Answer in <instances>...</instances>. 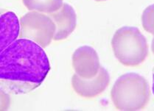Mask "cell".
Segmentation results:
<instances>
[{"mask_svg":"<svg viewBox=\"0 0 154 111\" xmlns=\"http://www.w3.org/2000/svg\"><path fill=\"white\" fill-rule=\"evenodd\" d=\"M111 96L118 110H140L148 101V85L140 75L128 73L116 81L111 89Z\"/></svg>","mask_w":154,"mask_h":111,"instance_id":"obj_2","label":"cell"},{"mask_svg":"<svg viewBox=\"0 0 154 111\" xmlns=\"http://www.w3.org/2000/svg\"><path fill=\"white\" fill-rule=\"evenodd\" d=\"M20 20L13 11L0 8V54L19 38Z\"/></svg>","mask_w":154,"mask_h":111,"instance_id":"obj_7","label":"cell"},{"mask_svg":"<svg viewBox=\"0 0 154 111\" xmlns=\"http://www.w3.org/2000/svg\"><path fill=\"white\" fill-rule=\"evenodd\" d=\"M109 75L103 67H100L95 76L85 79L75 74L72 80V85L75 92L83 97L91 98L101 94L109 83Z\"/></svg>","mask_w":154,"mask_h":111,"instance_id":"obj_6","label":"cell"},{"mask_svg":"<svg viewBox=\"0 0 154 111\" xmlns=\"http://www.w3.org/2000/svg\"><path fill=\"white\" fill-rule=\"evenodd\" d=\"M55 32L53 21L44 14L31 12L26 14L20 21L19 38L33 40L43 48L50 44Z\"/></svg>","mask_w":154,"mask_h":111,"instance_id":"obj_4","label":"cell"},{"mask_svg":"<svg viewBox=\"0 0 154 111\" xmlns=\"http://www.w3.org/2000/svg\"><path fill=\"white\" fill-rule=\"evenodd\" d=\"M50 17L55 25V32L53 40H60L66 39L76 27V15L68 4L63 6L55 12L51 13Z\"/></svg>","mask_w":154,"mask_h":111,"instance_id":"obj_8","label":"cell"},{"mask_svg":"<svg viewBox=\"0 0 154 111\" xmlns=\"http://www.w3.org/2000/svg\"><path fill=\"white\" fill-rule=\"evenodd\" d=\"M50 70L44 48L17 38L0 54V86L13 94H26L42 85Z\"/></svg>","mask_w":154,"mask_h":111,"instance_id":"obj_1","label":"cell"},{"mask_svg":"<svg viewBox=\"0 0 154 111\" xmlns=\"http://www.w3.org/2000/svg\"><path fill=\"white\" fill-rule=\"evenodd\" d=\"M152 91H153V94L154 95V73L153 75V84H152Z\"/></svg>","mask_w":154,"mask_h":111,"instance_id":"obj_11","label":"cell"},{"mask_svg":"<svg viewBox=\"0 0 154 111\" xmlns=\"http://www.w3.org/2000/svg\"><path fill=\"white\" fill-rule=\"evenodd\" d=\"M111 46L116 58L126 66L141 64L148 53L146 39L136 27L119 29L114 35Z\"/></svg>","mask_w":154,"mask_h":111,"instance_id":"obj_3","label":"cell"},{"mask_svg":"<svg viewBox=\"0 0 154 111\" xmlns=\"http://www.w3.org/2000/svg\"><path fill=\"white\" fill-rule=\"evenodd\" d=\"M97 1H102V0H97Z\"/></svg>","mask_w":154,"mask_h":111,"instance_id":"obj_12","label":"cell"},{"mask_svg":"<svg viewBox=\"0 0 154 111\" xmlns=\"http://www.w3.org/2000/svg\"><path fill=\"white\" fill-rule=\"evenodd\" d=\"M24 4L31 10L53 13L61 7L62 0H23Z\"/></svg>","mask_w":154,"mask_h":111,"instance_id":"obj_9","label":"cell"},{"mask_svg":"<svg viewBox=\"0 0 154 111\" xmlns=\"http://www.w3.org/2000/svg\"><path fill=\"white\" fill-rule=\"evenodd\" d=\"M72 66L75 74L85 79L95 76L101 67L97 52L88 46L80 47L75 52Z\"/></svg>","mask_w":154,"mask_h":111,"instance_id":"obj_5","label":"cell"},{"mask_svg":"<svg viewBox=\"0 0 154 111\" xmlns=\"http://www.w3.org/2000/svg\"><path fill=\"white\" fill-rule=\"evenodd\" d=\"M11 105L9 93L0 86V111L7 110Z\"/></svg>","mask_w":154,"mask_h":111,"instance_id":"obj_10","label":"cell"}]
</instances>
